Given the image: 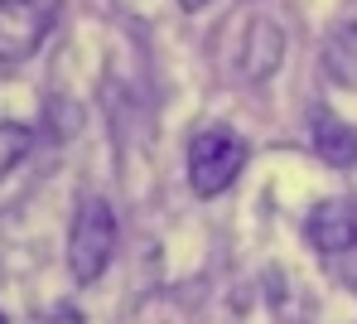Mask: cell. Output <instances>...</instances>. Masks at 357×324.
I'll use <instances>...</instances> for the list:
<instances>
[{
	"label": "cell",
	"mask_w": 357,
	"mask_h": 324,
	"mask_svg": "<svg viewBox=\"0 0 357 324\" xmlns=\"http://www.w3.org/2000/svg\"><path fill=\"white\" fill-rule=\"evenodd\" d=\"M116 252V213L112 203L97 194H87L73 213V228H68V266H73V281H97Z\"/></svg>",
	"instance_id": "6da1fadb"
},
{
	"label": "cell",
	"mask_w": 357,
	"mask_h": 324,
	"mask_svg": "<svg viewBox=\"0 0 357 324\" xmlns=\"http://www.w3.org/2000/svg\"><path fill=\"white\" fill-rule=\"evenodd\" d=\"M246 165V140L232 126H203L188 140V184L198 198H218Z\"/></svg>",
	"instance_id": "7a4b0ae2"
},
{
	"label": "cell",
	"mask_w": 357,
	"mask_h": 324,
	"mask_svg": "<svg viewBox=\"0 0 357 324\" xmlns=\"http://www.w3.org/2000/svg\"><path fill=\"white\" fill-rule=\"evenodd\" d=\"M59 10L63 0H0V64L29 59L49 39Z\"/></svg>",
	"instance_id": "3957f363"
},
{
	"label": "cell",
	"mask_w": 357,
	"mask_h": 324,
	"mask_svg": "<svg viewBox=\"0 0 357 324\" xmlns=\"http://www.w3.org/2000/svg\"><path fill=\"white\" fill-rule=\"evenodd\" d=\"M304 233H309V242H314L319 257L348 252V247L357 242V203L353 198H324V203H314Z\"/></svg>",
	"instance_id": "277c9868"
},
{
	"label": "cell",
	"mask_w": 357,
	"mask_h": 324,
	"mask_svg": "<svg viewBox=\"0 0 357 324\" xmlns=\"http://www.w3.org/2000/svg\"><path fill=\"white\" fill-rule=\"evenodd\" d=\"M280 49H285L280 29H275L271 20H251V24H246V44H241V73H246L251 82L271 78L275 64H280Z\"/></svg>",
	"instance_id": "5b68a950"
},
{
	"label": "cell",
	"mask_w": 357,
	"mask_h": 324,
	"mask_svg": "<svg viewBox=\"0 0 357 324\" xmlns=\"http://www.w3.org/2000/svg\"><path fill=\"white\" fill-rule=\"evenodd\" d=\"M314 150H319V160H328L333 170H348L357 165V131L348 122H338L333 112H314Z\"/></svg>",
	"instance_id": "8992f818"
},
{
	"label": "cell",
	"mask_w": 357,
	"mask_h": 324,
	"mask_svg": "<svg viewBox=\"0 0 357 324\" xmlns=\"http://www.w3.org/2000/svg\"><path fill=\"white\" fill-rule=\"evenodd\" d=\"M324 73H328L338 87L357 92V20L338 24V29L328 34V44H324Z\"/></svg>",
	"instance_id": "52a82bcc"
},
{
	"label": "cell",
	"mask_w": 357,
	"mask_h": 324,
	"mask_svg": "<svg viewBox=\"0 0 357 324\" xmlns=\"http://www.w3.org/2000/svg\"><path fill=\"white\" fill-rule=\"evenodd\" d=\"M29 145H34L29 126H20V122H0V184H5L10 170L29 155Z\"/></svg>",
	"instance_id": "ba28073f"
},
{
	"label": "cell",
	"mask_w": 357,
	"mask_h": 324,
	"mask_svg": "<svg viewBox=\"0 0 357 324\" xmlns=\"http://www.w3.org/2000/svg\"><path fill=\"white\" fill-rule=\"evenodd\" d=\"M328 266H333V276H338L343 286H353V290H357V242L348 247V252H338V257H328Z\"/></svg>",
	"instance_id": "9c48e42d"
},
{
	"label": "cell",
	"mask_w": 357,
	"mask_h": 324,
	"mask_svg": "<svg viewBox=\"0 0 357 324\" xmlns=\"http://www.w3.org/2000/svg\"><path fill=\"white\" fill-rule=\"evenodd\" d=\"M39 324H82V315H77L73 305H59V310H49V315H39Z\"/></svg>",
	"instance_id": "30bf717a"
},
{
	"label": "cell",
	"mask_w": 357,
	"mask_h": 324,
	"mask_svg": "<svg viewBox=\"0 0 357 324\" xmlns=\"http://www.w3.org/2000/svg\"><path fill=\"white\" fill-rule=\"evenodd\" d=\"M178 5H183V10H198V5H208V0H178Z\"/></svg>",
	"instance_id": "8fae6325"
},
{
	"label": "cell",
	"mask_w": 357,
	"mask_h": 324,
	"mask_svg": "<svg viewBox=\"0 0 357 324\" xmlns=\"http://www.w3.org/2000/svg\"><path fill=\"white\" fill-rule=\"evenodd\" d=\"M0 324H5V315H0Z\"/></svg>",
	"instance_id": "7c38bea8"
}]
</instances>
